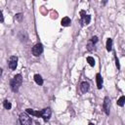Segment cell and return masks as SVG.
I'll return each mask as SVG.
<instances>
[{"mask_svg":"<svg viewBox=\"0 0 125 125\" xmlns=\"http://www.w3.org/2000/svg\"><path fill=\"white\" fill-rule=\"evenodd\" d=\"M22 82V77L21 74H17L16 76H14V78L11 80V89L14 92H17L20 88V86L21 85Z\"/></svg>","mask_w":125,"mask_h":125,"instance_id":"obj_1","label":"cell"},{"mask_svg":"<svg viewBox=\"0 0 125 125\" xmlns=\"http://www.w3.org/2000/svg\"><path fill=\"white\" fill-rule=\"evenodd\" d=\"M20 122L21 123V125H31L32 120L27 113L22 112L20 114Z\"/></svg>","mask_w":125,"mask_h":125,"instance_id":"obj_2","label":"cell"},{"mask_svg":"<svg viewBox=\"0 0 125 125\" xmlns=\"http://www.w3.org/2000/svg\"><path fill=\"white\" fill-rule=\"evenodd\" d=\"M42 52H43V45H42V44L38 43V44H35V45L33 46V48H32V54H33L35 57L40 56V55L42 54Z\"/></svg>","mask_w":125,"mask_h":125,"instance_id":"obj_3","label":"cell"},{"mask_svg":"<svg viewBox=\"0 0 125 125\" xmlns=\"http://www.w3.org/2000/svg\"><path fill=\"white\" fill-rule=\"evenodd\" d=\"M51 109L49 108V107H47V108H44V109H42L41 111H40V117H42L45 121H47V120H49V118H50V116H51Z\"/></svg>","mask_w":125,"mask_h":125,"instance_id":"obj_4","label":"cell"},{"mask_svg":"<svg viewBox=\"0 0 125 125\" xmlns=\"http://www.w3.org/2000/svg\"><path fill=\"white\" fill-rule=\"evenodd\" d=\"M17 63H18V58H17L16 56H12V57H10L8 65H9V67H10L12 70L16 69V67H17Z\"/></svg>","mask_w":125,"mask_h":125,"instance_id":"obj_5","label":"cell"},{"mask_svg":"<svg viewBox=\"0 0 125 125\" xmlns=\"http://www.w3.org/2000/svg\"><path fill=\"white\" fill-rule=\"evenodd\" d=\"M109 108H110V100L108 97H105L104 100V109L106 114H109Z\"/></svg>","mask_w":125,"mask_h":125,"instance_id":"obj_6","label":"cell"},{"mask_svg":"<svg viewBox=\"0 0 125 125\" xmlns=\"http://www.w3.org/2000/svg\"><path fill=\"white\" fill-rule=\"evenodd\" d=\"M91 21V17L89 15H86L84 11H81V21L83 24H88Z\"/></svg>","mask_w":125,"mask_h":125,"instance_id":"obj_7","label":"cell"},{"mask_svg":"<svg viewBox=\"0 0 125 125\" xmlns=\"http://www.w3.org/2000/svg\"><path fill=\"white\" fill-rule=\"evenodd\" d=\"M80 90H81L82 93L88 92V90H89V83L86 82V81H83V82L80 84Z\"/></svg>","mask_w":125,"mask_h":125,"instance_id":"obj_8","label":"cell"},{"mask_svg":"<svg viewBox=\"0 0 125 125\" xmlns=\"http://www.w3.org/2000/svg\"><path fill=\"white\" fill-rule=\"evenodd\" d=\"M96 80H97V87H98V89H101L102 85H103V79H102V76H101L100 73H97Z\"/></svg>","mask_w":125,"mask_h":125,"instance_id":"obj_9","label":"cell"},{"mask_svg":"<svg viewBox=\"0 0 125 125\" xmlns=\"http://www.w3.org/2000/svg\"><path fill=\"white\" fill-rule=\"evenodd\" d=\"M61 23H62V26H68L70 24V19L68 17H64V18H62Z\"/></svg>","mask_w":125,"mask_h":125,"instance_id":"obj_10","label":"cell"},{"mask_svg":"<svg viewBox=\"0 0 125 125\" xmlns=\"http://www.w3.org/2000/svg\"><path fill=\"white\" fill-rule=\"evenodd\" d=\"M34 80L38 85H42L43 84V79H42L41 75H39V74H35L34 75Z\"/></svg>","mask_w":125,"mask_h":125,"instance_id":"obj_11","label":"cell"},{"mask_svg":"<svg viewBox=\"0 0 125 125\" xmlns=\"http://www.w3.org/2000/svg\"><path fill=\"white\" fill-rule=\"evenodd\" d=\"M106 50L108 52H110L112 50V39L111 38H108L106 40Z\"/></svg>","mask_w":125,"mask_h":125,"instance_id":"obj_12","label":"cell"},{"mask_svg":"<svg viewBox=\"0 0 125 125\" xmlns=\"http://www.w3.org/2000/svg\"><path fill=\"white\" fill-rule=\"evenodd\" d=\"M117 104H118L119 106H123V105L125 104V96H121V97L118 99Z\"/></svg>","mask_w":125,"mask_h":125,"instance_id":"obj_13","label":"cell"},{"mask_svg":"<svg viewBox=\"0 0 125 125\" xmlns=\"http://www.w3.org/2000/svg\"><path fill=\"white\" fill-rule=\"evenodd\" d=\"M87 62H89V64L91 66H94L95 65V60L92 58V57H87Z\"/></svg>","mask_w":125,"mask_h":125,"instance_id":"obj_14","label":"cell"},{"mask_svg":"<svg viewBox=\"0 0 125 125\" xmlns=\"http://www.w3.org/2000/svg\"><path fill=\"white\" fill-rule=\"evenodd\" d=\"M4 107H5L6 109H11V107H12L11 103L8 102V101H5V102H4Z\"/></svg>","mask_w":125,"mask_h":125,"instance_id":"obj_15","label":"cell"},{"mask_svg":"<svg viewBox=\"0 0 125 125\" xmlns=\"http://www.w3.org/2000/svg\"><path fill=\"white\" fill-rule=\"evenodd\" d=\"M90 41H91L93 44H95V43H97V41H98V37H97V36H93Z\"/></svg>","mask_w":125,"mask_h":125,"instance_id":"obj_16","label":"cell"},{"mask_svg":"<svg viewBox=\"0 0 125 125\" xmlns=\"http://www.w3.org/2000/svg\"><path fill=\"white\" fill-rule=\"evenodd\" d=\"M21 18H22V15L20 13V14H17L16 15V19L18 20V21H21Z\"/></svg>","mask_w":125,"mask_h":125,"instance_id":"obj_17","label":"cell"},{"mask_svg":"<svg viewBox=\"0 0 125 125\" xmlns=\"http://www.w3.org/2000/svg\"><path fill=\"white\" fill-rule=\"evenodd\" d=\"M92 46H93V43L90 41V42L88 43V50H92Z\"/></svg>","mask_w":125,"mask_h":125,"instance_id":"obj_18","label":"cell"},{"mask_svg":"<svg viewBox=\"0 0 125 125\" xmlns=\"http://www.w3.org/2000/svg\"><path fill=\"white\" fill-rule=\"evenodd\" d=\"M115 62H116V66H117V68L119 69V68H120V65H119V61H118V59H117V58L115 59Z\"/></svg>","mask_w":125,"mask_h":125,"instance_id":"obj_19","label":"cell"},{"mask_svg":"<svg viewBox=\"0 0 125 125\" xmlns=\"http://www.w3.org/2000/svg\"><path fill=\"white\" fill-rule=\"evenodd\" d=\"M0 18H1V21H4V19H3V14H2V11H0Z\"/></svg>","mask_w":125,"mask_h":125,"instance_id":"obj_20","label":"cell"},{"mask_svg":"<svg viewBox=\"0 0 125 125\" xmlns=\"http://www.w3.org/2000/svg\"><path fill=\"white\" fill-rule=\"evenodd\" d=\"M89 125H93V124H92V123H90V124H89Z\"/></svg>","mask_w":125,"mask_h":125,"instance_id":"obj_21","label":"cell"}]
</instances>
